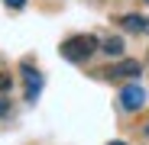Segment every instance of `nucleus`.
Masks as SVG:
<instances>
[{
    "instance_id": "nucleus-3",
    "label": "nucleus",
    "mask_w": 149,
    "mask_h": 145,
    "mask_svg": "<svg viewBox=\"0 0 149 145\" xmlns=\"http://www.w3.org/2000/svg\"><path fill=\"white\" fill-rule=\"evenodd\" d=\"M23 81H26V100L33 103L36 97H39V90H42V74L33 71L29 65H23Z\"/></svg>"
},
{
    "instance_id": "nucleus-2",
    "label": "nucleus",
    "mask_w": 149,
    "mask_h": 145,
    "mask_svg": "<svg viewBox=\"0 0 149 145\" xmlns=\"http://www.w3.org/2000/svg\"><path fill=\"white\" fill-rule=\"evenodd\" d=\"M143 103H146V90H143L139 84H130V87L120 90V107H123V110L133 113V110H139Z\"/></svg>"
},
{
    "instance_id": "nucleus-7",
    "label": "nucleus",
    "mask_w": 149,
    "mask_h": 145,
    "mask_svg": "<svg viewBox=\"0 0 149 145\" xmlns=\"http://www.w3.org/2000/svg\"><path fill=\"white\" fill-rule=\"evenodd\" d=\"M3 3H7L10 10H23V7H26V0H3Z\"/></svg>"
},
{
    "instance_id": "nucleus-10",
    "label": "nucleus",
    "mask_w": 149,
    "mask_h": 145,
    "mask_svg": "<svg viewBox=\"0 0 149 145\" xmlns=\"http://www.w3.org/2000/svg\"><path fill=\"white\" fill-rule=\"evenodd\" d=\"M107 145H127V142H107Z\"/></svg>"
},
{
    "instance_id": "nucleus-1",
    "label": "nucleus",
    "mask_w": 149,
    "mask_h": 145,
    "mask_svg": "<svg viewBox=\"0 0 149 145\" xmlns=\"http://www.w3.org/2000/svg\"><path fill=\"white\" fill-rule=\"evenodd\" d=\"M97 36H71V39H65L62 42V58H68V61H84V58H91L94 52H97Z\"/></svg>"
},
{
    "instance_id": "nucleus-4",
    "label": "nucleus",
    "mask_w": 149,
    "mask_h": 145,
    "mask_svg": "<svg viewBox=\"0 0 149 145\" xmlns=\"http://www.w3.org/2000/svg\"><path fill=\"white\" fill-rule=\"evenodd\" d=\"M139 71H143V68H139V61H133V58H123L120 65H113V68L107 71V74H113V78H136Z\"/></svg>"
},
{
    "instance_id": "nucleus-9",
    "label": "nucleus",
    "mask_w": 149,
    "mask_h": 145,
    "mask_svg": "<svg viewBox=\"0 0 149 145\" xmlns=\"http://www.w3.org/2000/svg\"><path fill=\"white\" fill-rule=\"evenodd\" d=\"M10 84H13V81H10L7 74H0V90H10Z\"/></svg>"
},
{
    "instance_id": "nucleus-11",
    "label": "nucleus",
    "mask_w": 149,
    "mask_h": 145,
    "mask_svg": "<svg viewBox=\"0 0 149 145\" xmlns=\"http://www.w3.org/2000/svg\"><path fill=\"white\" fill-rule=\"evenodd\" d=\"M146 32H149V23H146Z\"/></svg>"
},
{
    "instance_id": "nucleus-5",
    "label": "nucleus",
    "mask_w": 149,
    "mask_h": 145,
    "mask_svg": "<svg viewBox=\"0 0 149 145\" xmlns=\"http://www.w3.org/2000/svg\"><path fill=\"white\" fill-rule=\"evenodd\" d=\"M146 23H149V19H143V16H136V13H127V16L120 19V26L127 29V32H146Z\"/></svg>"
},
{
    "instance_id": "nucleus-13",
    "label": "nucleus",
    "mask_w": 149,
    "mask_h": 145,
    "mask_svg": "<svg viewBox=\"0 0 149 145\" xmlns=\"http://www.w3.org/2000/svg\"><path fill=\"white\" fill-rule=\"evenodd\" d=\"M146 3H149V0H146Z\"/></svg>"
},
{
    "instance_id": "nucleus-6",
    "label": "nucleus",
    "mask_w": 149,
    "mask_h": 145,
    "mask_svg": "<svg viewBox=\"0 0 149 145\" xmlns=\"http://www.w3.org/2000/svg\"><path fill=\"white\" fill-rule=\"evenodd\" d=\"M101 52H104V55H110V58H120V55H123V39H117V36H113V39H107Z\"/></svg>"
},
{
    "instance_id": "nucleus-8",
    "label": "nucleus",
    "mask_w": 149,
    "mask_h": 145,
    "mask_svg": "<svg viewBox=\"0 0 149 145\" xmlns=\"http://www.w3.org/2000/svg\"><path fill=\"white\" fill-rule=\"evenodd\" d=\"M10 113V100H7V97H0V116H7Z\"/></svg>"
},
{
    "instance_id": "nucleus-12",
    "label": "nucleus",
    "mask_w": 149,
    "mask_h": 145,
    "mask_svg": "<svg viewBox=\"0 0 149 145\" xmlns=\"http://www.w3.org/2000/svg\"><path fill=\"white\" fill-rule=\"evenodd\" d=\"M146 132H149V123H146Z\"/></svg>"
}]
</instances>
